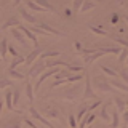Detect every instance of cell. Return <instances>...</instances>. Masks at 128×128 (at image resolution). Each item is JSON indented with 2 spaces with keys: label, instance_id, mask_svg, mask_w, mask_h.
<instances>
[{
  "label": "cell",
  "instance_id": "31",
  "mask_svg": "<svg viewBox=\"0 0 128 128\" xmlns=\"http://www.w3.org/2000/svg\"><path fill=\"white\" fill-rule=\"evenodd\" d=\"M86 114H88V107H82V109H80V110H78V114H77V115H75V118H77V122L80 123V122H82V120H83V118H85V117H86Z\"/></svg>",
  "mask_w": 128,
  "mask_h": 128
},
{
  "label": "cell",
  "instance_id": "36",
  "mask_svg": "<svg viewBox=\"0 0 128 128\" xmlns=\"http://www.w3.org/2000/svg\"><path fill=\"white\" fill-rule=\"evenodd\" d=\"M82 5H83V0H75V2L72 3V8H74L75 13H80V8H82Z\"/></svg>",
  "mask_w": 128,
  "mask_h": 128
},
{
  "label": "cell",
  "instance_id": "12",
  "mask_svg": "<svg viewBox=\"0 0 128 128\" xmlns=\"http://www.w3.org/2000/svg\"><path fill=\"white\" fill-rule=\"evenodd\" d=\"M5 104H6V109L8 110H13L16 114H21V110H16L13 107V90H8L5 94Z\"/></svg>",
  "mask_w": 128,
  "mask_h": 128
},
{
  "label": "cell",
  "instance_id": "38",
  "mask_svg": "<svg viewBox=\"0 0 128 128\" xmlns=\"http://www.w3.org/2000/svg\"><path fill=\"white\" fill-rule=\"evenodd\" d=\"M30 30H32V32H34V34H38V35H48V34H46V32H45V30H43V29H40V27H38V26H34V27H30Z\"/></svg>",
  "mask_w": 128,
  "mask_h": 128
},
{
  "label": "cell",
  "instance_id": "3",
  "mask_svg": "<svg viewBox=\"0 0 128 128\" xmlns=\"http://www.w3.org/2000/svg\"><path fill=\"white\" fill-rule=\"evenodd\" d=\"M45 70H46L45 61H35V62L30 66L29 72H27V78H32V77H37V75H42Z\"/></svg>",
  "mask_w": 128,
  "mask_h": 128
},
{
  "label": "cell",
  "instance_id": "11",
  "mask_svg": "<svg viewBox=\"0 0 128 128\" xmlns=\"http://www.w3.org/2000/svg\"><path fill=\"white\" fill-rule=\"evenodd\" d=\"M45 117H50V118H58L64 123V118L61 117V112H59L56 107H46L45 109Z\"/></svg>",
  "mask_w": 128,
  "mask_h": 128
},
{
  "label": "cell",
  "instance_id": "30",
  "mask_svg": "<svg viewBox=\"0 0 128 128\" xmlns=\"http://www.w3.org/2000/svg\"><path fill=\"white\" fill-rule=\"evenodd\" d=\"M8 86H13V82H11L10 78H6V77H0V90L8 88Z\"/></svg>",
  "mask_w": 128,
  "mask_h": 128
},
{
  "label": "cell",
  "instance_id": "5",
  "mask_svg": "<svg viewBox=\"0 0 128 128\" xmlns=\"http://www.w3.org/2000/svg\"><path fill=\"white\" fill-rule=\"evenodd\" d=\"M82 99H96V94L93 91V85H91V80H90V75L85 74V90H83V94H82Z\"/></svg>",
  "mask_w": 128,
  "mask_h": 128
},
{
  "label": "cell",
  "instance_id": "18",
  "mask_svg": "<svg viewBox=\"0 0 128 128\" xmlns=\"http://www.w3.org/2000/svg\"><path fill=\"white\" fill-rule=\"evenodd\" d=\"M110 117H112V122L109 123V128H118L120 126V114L117 112V109H114Z\"/></svg>",
  "mask_w": 128,
  "mask_h": 128
},
{
  "label": "cell",
  "instance_id": "37",
  "mask_svg": "<svg viewBox=\"0 0 128 128\" xmlns=\"http://www.w3.org/2000/svg\"><path fill=\"white\" fill-rule=\"evenodd\" d=\"M118 75H120V80H122L125 85H128V72L126 70H120Z\"/></svg>",
  "mask_w": 128,
  "mask_h": 128
},
{
  "label": "cell",
  "instance_id": "24",
  "mask_svg": "<svg viewBox=\"0 0 128 128\" xmlns=\"http://www.w3.org/2000/svg\"><path fill=\"white\" fill-rule=\"evenodd\" d=\"M94 6H96V3H94V2H90V0H83V5H82V8H80V13H86V11L93 10Z\"/></svg>",
  "mask_w": 128,
  "mask_h": 128
},
{
  "label": "cell",
  "instance_id": "6",
  "mask_svg": "<svg viewBox=\"0 0 128 128\" xmlns=\"http://www.w3.org/2000/svg\"><path fill=\"white\" fill-rule=\"evenodd\" d=\"M18 29H19V30H21L22 34H24V37H27V38L30 40V42H32V45H34L35 48H38V40H37L35 34H34V32H32V30L29 29V27H26V26H22V24H21V26H18Z\"/></svg>",
  "mask_w": 128,
  "mask_h": 128
},
{
  "label": "cell",
  "instance_id": "14",
  "mask_svg": "<svg viewBox=\"0 0 128 128\" xmlns=\"http://www.w3.org/2000/svg\"><path fill=\"white\" fill-rule=\"evenodd\" d=\"M109 83L112 85V88H117V90L123 91V93H128V85H125L122 80H118V78H110Z\"/></svg>",
  "mask_w": 128,
  "mask_h": 128
},
{
  "label": "cell",
  "instance_id": "40",
  "mask_svg": "<svg viewBox=\"0 0 128 128\" xmlns=\"http://www.w3.org/2000/svg\"><path fill=\"white\" fill-rule=\"evenodd\" d=\"M101 102H102V101H99V99H96V101H94L93 104H91L90 107H88V112H93V110L96 109V107H99V106H101Z\"/></svg>",
  "mask_w": 128,
  "mask_h": 128
},
{
  "label": "cell",
  "instance_id": "29",
  "mask_svg": "<svg viewBox=\"0 0 128 128\" xmlns=\"http://www.w3.org/2000/svg\"><path fill=\"white\" fill-rule=\"evenodd\" d=\"M22 62H26V58H22V56H18V58H14L13 61H11L10 69H16V67H18L19 64H22Z\"/></svg>",
  "mask_w": 128,
  "mask_h": 128
},
{
  "label": "cell",
  "instance_id": "48",
  "mask_svg": "<svg viewBox=\"0 0 128 128\" xmlns=\"http://www.w3.org/2000/svg\"><path fill=\"white\" fill-rule=\"evenodd\" d=\"M125 19H126V21H128V14H126V16H125Z\"/></svg>",
  "mask_w": 128,
  "mask_h": 128
},
{
  "label": "cell",
  "instance_id": "20",
  "mask_svg": "<svg viewBox=\"0 0 128 128\" xmlns=\"http://www.w3.org/2000/svg\"><path fill=\"white\" fill-rule=\"evenodd\" d=\"M8 54V42L6 38L0 40V59H5V56Z\"/></svg>",
  "mask_w": 128,
  "mask_h": 128
},
{
  "label": "cell",
  "instance_id": "1",
  "mask_svg": "<svg viewBox=\"0 0 128 128\" xmlns=\"http://www.w3.org/2000/svg\"><path fill=\"white\" fill-rule=\"evenodd\" d=\"M93 85L96 90H99L101 93H112L114 91V88L112 85L109 83V78L106 77V75H96L93 78Z\"/></svg>",
  "mask_w": 128,
  "mask_h": 128
},
{
  "label": "cell",
  "instance_id": "15",
  "mask_svg": "<svg viewBox=\"0 0 128 128\" xmlns=\"http://www.w3.org/2000/svg\"><path fill=\"white\" fill-rule=\"evenodd\" d=\"M34 86H32V83L27 80L26 82V86H24V93H26V98H27V101L30 102V106H32V102H34Z\"/></svg>",
  "mask_w": 128,
  "mask_h": 128
},
{
  "label": "cell",
  "instance_id": "16",
  "mask_svg": "<svg viewBox=\"0 0 128 128\" xmlns=\"http://www.w3.org/2000/svg\"><path fill=\"white\" fill-rule=\"evenodd\" d=\"M110 106V101H106L102 104V107H101V110H99V117L102 118V122H109V120L112 118L110 115H109V112H107V107Z\"/></svg>",
  "mask_w": 128,
  "mask_h": 128
},
{
  "label": "cell",
  "instance_id": "25",
  "mask_svg": "<svg viewBox=\"0 0 128 128\" xmlns=\"http://www.w3.org/2000/svg\"><path fill=\"white\" fill-rule=\"evenodd\" d=\"M6 74L10 75V77H13V78H16V80H24V77H26V75H24V74H21V72H18V70H16V69H10V67H8Z\"/></svg>",
  "mask_w": 128,
  "mask_h": 128
},
{
  "label": "cell",
  "instance_id": "13",
  "mask_svg": "<svg viewBox=\"0 0 128 128\" xmlns=\"http://www.w3.org/2000/svg\"><path fill=\"white\" fill-rule=\"evenodd\" d=\"M11 35H13V38L16 40V42H19L22 46H26V45H27L26 38H24V34L18 29V27H13V29H11Z\"/></svg>",
  "mask_w": 128,
  "mask_h": 128
},
{
  "label": "cell",
  "instance_id": "27",
  "mask_svg": "<svg viewBox=\"0 0 128 128\" xmlns=\"http://www.w3.org/2000/svg\"><path fill=\"white\" fill-rule=\"evenodd\" d=\"M26 6L29 8V10L35 11V13H43V11H45V10H43L42 6H38V5H37L35 2H30V0H29V2H26Z\"/></svg>",
  "mask_w": 128,
  "mask_h": 128
},
{
  "label": "cell",
  "instance_id": "4",
  "mask_svg": "<svg viewBox=\"0 0 128 128\" xmlns=\"http://www.w3.org/2000/svg\"><path fill=\"white\" fill-rule=\"evenodd\" d=\"M80 88L78 86H69L67 90H64V93L61 94L62 99H66V101H77V99L80 98Z\"/></svg>",
  "mask_w": 128,
  "mask_h": 128
},
{
  "label": "cell",
  "instance_id": "46",
  "mask_svg": "<svg viewBox=\"0 0 128 128\" xmlns=\"http://www.w3.org/2000/svg\"><path fill=\"white\" fill-rule=\"evenodd\" d=\"M2 107H3V102L0 101V112H2Z\"/></svg>",
  "mask_w": 128,
  "mask_h": 128
},
{
  "label": "cell",
  "instance_id": "33",
  "mask_svg": "<svg viewBox=\"0 0 128 128\" xmlns=\"http://www.w3.org/2000/svg\"><path fill=\"white\" fill-rule=\"evenodd\" d=\"M126 59H128V50L126 48H122V51L118 54V62H126Z\"/></svg>",
  "mask_w": 128,
  "mask_h": 128
},
{
  "label": "cell",
  "instance_id": "32",
  "mask_svg": "<svg viewBox=\"0 0 128 128\" xmlns=\"http://www.w3.org/2000/svg\"><path fill=\"white\" fill-rule=\"evenodd\" d=\"M66 69L70 70V72H75V74H82V72H83L82 66H70V64H66Z\"/></svg>",
  "mask_w": 128,
  "mask_h": 128
},
{
  "label": "cell",
  "instance_id": "41",
  "mask_svg": "<svg viewBox=\"0 0 128 128\" xmlns=\"http://www.w3.org/2000/svg\"><path fill=\"white\" fill-rule=\"evenodd\" d=\"M8 53H10L11 56H14V58H18V51H16V48L14 46H11V45H8Z\"/></svg>",
  "mask_w": 128,
  "mask_h": 128
},
{
  "label": "cell",
  "instance_id": "44",
  "mask_svg": "<svg viewBox=\"0 0 128 128\" xmlns=\"http://www.w3.org/2000/svg\"><path fill=\"white\" fill-rule=\"evenodd\" d=\"M110 21H112V24H117V22H118V14H117V13L112 14V19H110Z\"/></svg>",
  "mask_w": 128,
  "mask_h": 128
},
{
  "label": "cell",
  "instance_id": "17",
  "mask_svg": "<svg viewBox=\"0 0 128 128\" xmlns=\"http://www.w3.org/2000/svg\"><path fill=\"white\" fill-rule=\"evenodd\" d=\"M94 118H96V115L93 114V112H88L86 117L78 123V128H86L88 125H91V123H93V120H94Z\"/></svg>",
  "mask_w": 128,
  "mask_h": 128
},
{
  "label": "cell",
  "instance_id": "28",
  "mask_svg": "<svg viewBox=\"0 0 128 128\" xmlns=\"http://www.w3.org/2000/svg\"><path fill=\"white\" fill-rule=\"evenodd\" d=\"M82 78H85V74H72V75H69L66 80H67V83H74V82H80Z\"/></svg>",
  "mask_w": 128,
  "mask_h": 128
},
{
  "label": "cell",
  "instance_id": "7",
  "mask_svg": "<svg viewBox=\"0 0 128 128\" xmlns=\"http://www.w3.org/2000/svg\"><path fill=\"white\" fill-rule=\"evenodd\" d=\"M42 53H43L42 48H34V50L26 56V64H27V66H32L35 61H38V58H40V54H42Z\"/></svg>",
  "mask_w": 128,
  "mask_h": 128
},
{
  "label": "cell",
  "instance_id": "35",
  "mask_svg": "<svg viewBox=\"0 0 128 128\" xmlns=\"http://www.w3.org/2000/svg\"><path fill=\"white\" fill-rule=\"evenodd\" d=\"M90 30L91 32H94V34H98V35H106L107 32L102 29V27H96V26H90Z\"/></svg>",
  "mask_w": 128,
  "mask_h": 128
},
{
  "label": "cell",
  "instance_id": "42",
  "mask_svg": "<svg viewBox=\"0 0 128 128\" xmlns=\"http://www.w3.org/2000/svg\"><path fill=\"white\" fill-rule=\"evenodd\" d=\"M120 117H122V120L125 122V126H128V110H125L122 115H120Z\"/></svg>",
  "mask_w": 128,
  "mask_h": 128
},
{
  "label": "cell",
  "instance_id": "9",
  "mask_svg": "<svg viewBox=\"0 0 128 128\" xmlns=\"http://www.w3.org/2000/svg\"><path fill=\"white\" fill-rule=\"evenodd\" d=\"M38 27L40 29H43L46 32L48 35H58V37H61V35H64V32H61V30H58V29H54V27H51V26H48L46 22H38Z\"/></svg>",
  "mask_w": 128,
  "mask_h": 128
},
{
  "label": "cell",
  "instance_id": "21",
  "mask_svg": "<svg viewBox=\"0 0 128 128\" xmlns=\"http://www.w3.org/2000/svg\"><path fill=\"white\" fill-rule=\"evenodd\" d=\"M59 54H61V51H58V50H48V51H43L40 54V58L43 61V59H50V58H54V56H59Z\"/></svg>",
  "mask_w": 128,
  "mask_h": 128
},
{
  "label": "cell",
  "instance_id": "34",
  "mask_svg": "<svg viewBox=\"0 0 128 128\" xmlns=\"http://www.w3.org/2000/svg\"><path fill=\"white\" fill-rule=\"evenodd\" d=\"M114 40H115L117 43H120V45H122L123 48H126V50H128V38H123V37H117V35H115V37H114Z\"/></svg>",
  "mask_w": 128,
  "mask_h": 128
},
{
  "label": "cell",
  "instance_id": "22",
  "mask_svg": "<svg viewBox=\"0 0 128 128\" xmlns=\"http://www.w3.org/2000/svg\"><path fill=\"white\" fill-rule=\"evenodd\" d=\"M35 3H37L38 6H42L45 11H56V8H54L53 5H51V3H48L46 0H37Z\"/></svg>",
  "mask_w": 128,
  "mask_h": 128
},
{
  "label": "cell",
  "instance_id": "26",
  "mask_svg": "<svg viewBox=\"0 0 128 128\" xmlns=\"http://www.w3.org/2000/svg\"><path fill=\"white\" fill-rule=\"evenodd\" d=\"M11 26H21L19 19H18V18H14V16H13V18H10V19H8V21L2 26V29L5 30V29H8V27H11Z\"/></svg>",
  "mask_w": 128,
  "mask_h": 128
},
{
  "label": "cell",
  "instance_id": "45",
  "mask_svg": "<svg viewBox=\"0 0 128 128\" xmlns=\"http://www.w3.org/2000/svg\"><path fill=\"white\" fill-rule=\"evenodd\" d=\"M66 16H72V11L70 10H66Z\"/></svg>",
  "mask_w": 128,
  "mask_h": 128
},
{
  "label": "cell",
  "instance_id": "43",
  "mask_svg": "<svg viewBox=\"0 0 128 128\" xmlns=\"http://www.w3.org/2000/svg\"><path fill=\"white\" fill-rule=\"evenodd\" d=\"M74 46H75V50H77V53H80V51L83 50V48H82V43H80V42H75Z\"/></svg>",
  "mask_w": 128,
  "mask_h": 128
},
{
  "label": "cell",
  "instance_id": "39",
  "mask_svg": "<svg viewBox=\"0 0 128 128\" xmlns=\"http://www.w3.org/2000/svg\"><path fill=\"white\" fill-rule=\"evenodd\" d=\"M77 123H78V122H77V118H75V115L70 114V115H69V126H70V128H77Z\"/></svg>",
  "mask_w": 128,
  "mask_h": 128
},
{
  "label": "cell",
  "instance_id": "47",
  "mask_svg": "<svg viewBox=\"0 0 128 128\" xmlns=\"http://www.w3.org/2000/svg\"><path fill=\"white\" fill-rule=\"evenodd\" d=\"M126 109H128V99H126Z\"/></svg>",
  "mask_w": 128,
  "mask_h": 128
},
{
  "label": "cell",
  "instance_id": "23",
  "mask_svg": "<svg viewBox=\"0 0 128 128\" xmlns=\"http://www.w3.org/2000/svg\"><path fill=\"white\" fill-rule=\"evenodd\" d=\"M2 128H21V122H19L18 118H11V120H8V122H5L2 125Z\"/></svg>",
  "mask_w": 128,
  "mask_h": 128
},
{
  "label": "cell",
  "instance_id": "2",
  "mask_svg": "<svg viewBox=\"0 0 128 128\" xmlns=\"http://www.w3.org/2000/svg\"><path fill=\"white\" fill-rule=\"evenodd\" d=\"M29 114H30V117H32V118H34V120H37L40 125H43L45 128H54V126H53V123H51V122H48L45 115H42V114H40V112H38L37 109H35L34 106H30V107H29Z\"/></svg>",
  "mask_w": 128,
  "mask_h": 128
},
{
  "label": "cell",
  "instance_id": "10",
  "mask_svg": "<svg viewBox=\"0 0 128 128\" xmlns=\"http://www.w3.org/2000/svg\"><path fill=\"white\" fill-rule=\"evenodd\" d=\"M114 102H115V109H117V112L122 115L123 112H125V109H126V99L120 98V96H114Z\"/></svg>",
  "mask_w": 128,
  "mask_h": 128
},
{
  "label": "cell",
  "instance_id": "49",
  "mask_svg": "<svg viewBox=\"0 0 128 128\" xmlns=\"http://www.w3.org/2000/svg\"><path fill=\"white\" fill-rule=\"evenodd\" d=\"M126 64H128V59H126Z\"/></svg>",
  "mask_w": 128,
  "mask_h": 128
},
{
  "label": "cell",
  "instance_id": "8",
  "mask_svg": "<svg viewBox=\"0 0 128 128\" xmlns=\"http://www.w3.org/2000/svg\"><path fill=\"white\" fill-rule=\"evenodd\" d=\"M19 14H21V18H22L26 22H29V24H38V19L35 18L32 13H29L26 8H19Z\"/></svg>",
  "mask_w": 128,
  "mask_h": 128
},
{
  "label": "cell",
  "instance_id": "19",
  "mask_svg": "<svg viewBox=\"0 0 128 128\" xmlns=\"http://www.w3.org/2000/svg\"><path fill=\"white\" fill-rule=\"evenodd\" d=\"M99 69H101L104 74L107 75V77H112V78H117L118 77V72L114 70V69H110V67H107V66H102V64H101V66H99Z\"/></svg>",
  "mask_w": 128,
  "mask_h": 128
}]
</instances>
